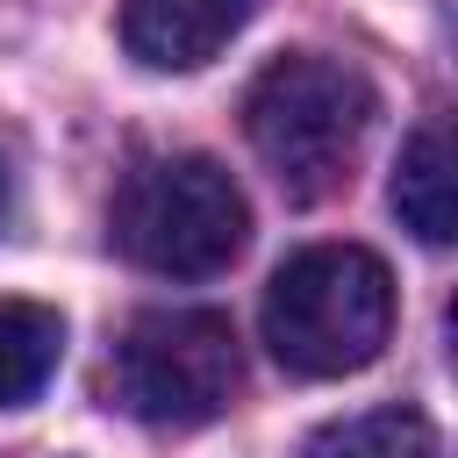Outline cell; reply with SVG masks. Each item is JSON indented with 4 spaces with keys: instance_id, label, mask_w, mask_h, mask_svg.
I'll return each instance as SVG.
<instances>
[{
    "instance_id": "obj_1",
    "label": "cell",
    "mask_w": 458,
    "mask_h": 458,
    "mask_svg": "<svg viewBox=\"0 0 458 458\" xmlns=\"http://www.w3.org/2000/svg\"><path fill=\"white\" fill-rule=\"evenodd\" d=\"M372 114H379V100H372L365 72H351L344 57H322V50L272 57L243 93V136L286 200H329L336 186H351Z\"/></svg>"
},
{
    "instance_id": "obj_2",
    "label": "cell",
    "mask_w": 458,
    "mask_h": 458,
    "mask_svg": "<svg viewBox=\"0 0 458 458\" xmlns=\"http://www.w3.org/2000/svg\"><path fill=\"white\" fill-rule=\"evenodd\" d=\"M394 336V272L365 243H308L265 286V344L301 379L365 372Z\"/></svg>"
},
{
    "instance_id": "obj_3",
    "label": "cell",
    "mask_w": 458,
    "mask_h": 458,
    "mask_svg": "<svg viewBox=\"0 0 458 458\" xmlns=\"http://www.w3.org/2000/svg\"><path fill=\"white\" fill-rule=\"evenodd\" d=\"M107 236L129 265H143L157 279H208V272L236 265V250L250 236V200L200 150L136 157L107 200Z\"/></svg>"
},
{
    "instance_id": "obj_4",
    "label": "cell",
    "mask_w": 458,
    "mask_h": 458,
    "mask_svg": "<svg viewBox=\"0 0 458 458\" xmlns=\"http://www.w3.org/2000/svg\"><path fill=\"white\" fill-rule=\"evenodd\" d=\"M243 386L236 329L215 308H150L114 344V401L150 429H200Z\"/></svg>"
},
{
    "instance_id": "obj_5",
    "label": "cell",
    "mask_w": 458,
    "mask_h": 458,
    "mask_svg": "<svg viewBox=\"0 0 458 458\" xmlns=\"http://www.w3.org/2000/svg\"><path fill=\"white\" fill-rule=\"evenodd\" d=\"M258 0H122V50L150 72H193L229 50Z\"/></svg>"
},
{
    "instance_id": "obj_6",
    "label": "cell",
    "mask_w": 458,
    "mask_h": 458,
    "mask_svg": "<svg viewBox=\"0 0 458 458\" xmlns=\"http://www.w3.org/2000/svg\"><path fill=\"white\" fill-rule=\"evenodd\" d=\"M394 215H401L422 243H451L458 200H451V136H444V122H422V129L401 143V165H394Z\"/></svg>"
},
{
    "instance_id": "obj_7",
    "label": "cell",
    "mask_w": 458,
    "mask_h": 458,
    "mask_svg": "<svg viewBox=\"0 0 458 458\" xmlns=\"http://www.w3.org/2000/svg\"><path fill=\"white\" fill-rule=\"evenodd\" d=\"M64 358V315L43 301H0V408H29Z\"/></svg>"
},
{
    "instance_id": "obj_8",
    "label": "cell",
    "mask_w": 458,
    "mask_h": 458,
    "mask_svg": "<svg viewBox=\"0 0 458 458\" xmlns=\"http://www.w3.org/2000/svg\"><path fill=\"white\" fill-rule=\"evenodd\" d=\"M308 458H444V437L422 408H365L329 422L308 444Z\"/></svg>"
}]
</instances>
